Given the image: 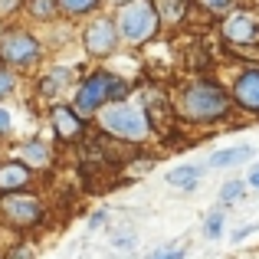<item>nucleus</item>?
Listing matches in <instances>:
<instances>
[{
	"label": "nucleus",
	"mask_w": 259,
	"mask_h": 259,
	"mask_svg": "<svg viewBox=\"0 0 259 259\" xmlns=\"http://www.w3.org/2000/svg\"><path fill=\"white\" fill-rule=\"evenodd\" d=\"M82 46L85 53H92V56H112L115 50H118V30H115V20H92V23L85 26L82 33Z\"/></svg>",
	"instance_id": "nucleus-7"
},
{
	"label": "nucleus",
	"mask_w": 259,
	"mask_h": 259,
	"mask_svg": "<svg viewBox=\"0 0 259 259\" xmlns=\"http://www.w3.org/2000/svg\"><path fill=\"white\" fill-rule=\"evenodd\" d=\"M246 184H249V187H253V190H259V164L253 167V171H249V177H246Z\"/></svg>",
	"instance_id": "nucleus-27"
},
{
	"label": "nucleus",
	"mask_w": 259,
	"mask_h": 259,
	"mask_svg": "<svg viewBox=\"0 0 259 259\" xmlns=\"http://www.w3.org/2000/svg\"><path fill=\"white\" fill-rule=\"evenodd\" d=\"M243 190H246V181H227L220 187V203H233L243 197Z\"/></svg>",
	"instance_id": "nucleus-20"
},
{
	"label": "nucleus",
	"mask_w": 259,
	"mask_h": 259,
	"mask_svg": "<svg viewBox=\"0 0 259 259\" xmlns=\"http://www.w3.org/2000/svg\"><path fill=\"white\" fill-rule=\"evenodd\" d=\"M69 82H72V72H69V69H53L50 76L43 79V85H39V92H43L46 99H56V95H59V89H66Z\"/></svg>",
	"instance_id": "nucleus-16"
},
{
	"label": "nucleus",
	"mask_w": 259,
	"mask_h": 259,
	"mask_svg": "<svg viewBox=\"0 0 259 259\" xmlns=\"http://www.w3.org/2000/svg\"><path fill=\"white\" fill-rule=\"evenodd\" d=\"M223 223H227V210L223 207L210 210V213L203 217V236H207V240H217V236L223 233Z\"/></svg>",
	"instance_id": "nucleus-17"
},
{
	"label": "nucleus",
	"mask_w": 259,
	"mask_h": 259,
	"mask_svg": "<svg viewBox=\"0 0 259 259\" xmlns=\"http://www.w3.org/2000/svg\"><path fill=\"white\" fill-rule=\"evenodd\" d=\"M0 259H36V249L30 243H17V246H10L7 256H0Z\"/></svg>",
	"instance_id": "nucleus-21"
},
{
	"label": "nucleus",
	"mask_w": 259,
	"mask_h": 259,
	"mask_svg": "<svg viewBox=\"0 0 259 259\" xmlns=\"http://www.w3.org/2000/svg\"><path fill=\"white\" fill-rule=\"evenodd\" d=\"M36 59H39V43H36L33 33L20 30V26L0 33V63L4 66L26 69V66H33Z\"/></svg>",
	"instance_id": "nucleus-6"
},
{
	"label": "nucleus",
	"mask_w": 259,
	"mask_h": 259,
	"mask_svg": "<svg viewBox=\"0 0 259 259\" xmlns=\"http://www.w3.org/2000/svg\"><path fill=\"white\" fill-rule=\"evenodd\" d=\"M200 177H203L200 164H181V167H174V171L167 174V184H171L174 190H194Z\"/></svg>",
	"instance_id": "nucleus-13"
},
{
	"label": "nucleus",
	"mask_w": 259,
	"mask_h": 259,
	"mask_svg": "<svg viewBox=\"0 0 259 259\" xmlns=\"http://www.w3.org/2000/svg\"><path fill=\"white\" fill-rule=\"evenodd\" d=\"M161 20L154 13L151 0H135V4H121L118 20H115V30H118V39L125 43H148V39L158 33Z\"/></svg>",
	"instance_id": "nucleus-3"
},
{
	"label": "nucleus",
	"mask_w": 259,
	"mask_h": 259,
	"mask_svg": "<svg viewBox=\"0 0 259 259\" xmlns=\"http://www.w3.org/2000/svg\"><path fill=\"white\" fill-rule=\"evenodd\" d=\"M46 207L39 197L26 194H0V227L13 230V233H23V230H33L39 220H43Z\"/></svg>",
	"instance_id": "nucleus-4"
},
{
	"label": "nucleus",
	"mask_w": 259,
	"mask_h": 259,
	"mask_svg": "<svg viewBox=\"0 0 259 259\" xmlns=\"http://www.w3.org/2000/svg\"><path fill=\"white\" fill-rule=\"evenodd\" d=\"M13 85H17V76H13L10 69H4V66H0V99L13 92Z\"/></svg>",
	"instance_id": "nucleus-22"
},
{
	"label": "nucleus",
	"mask_w": 259,
	"mask_h": 259,
	"mask_svg": "<svg viewBox=\"0 0 259 259\" xmlns=\"http://www.w3.org/2000/svg\"><path fill=\"white\" fill-rule=\"evenodd\" d=\"M10 128H13V118H10V112L0 105V138H7V135H10Z\"/></svg>",
	"instance_id": "nucleus-24"
},
{
	"label": "nucleus",
	"mask_w": 259,
	"mask_h": 259,
	"mask_svg": "<svg viewBox=\"0 0 259 259\" xmlns=\"http://www.w3.org/2000/svg\"><path fill=\"white\" fill-rule=\"evenodd\" d=\"M112 85H115V76L105 69H95L79 82L76 95H72V108L79 115H99V108H105L112 102Z\"/></svg>",
	"instance_id": "nucleus-5"
},
{
	"label": "nucleus",
	"mask_w": 259,
	"mask_h": 259,
	"mask_svg": "<svg viewBox=\"0 0 259 259\" xmlns=\"http://www.w3.org/2000/svg\"><path fill=\"white\" fill-rule=\"evenodd\" d=\"M223 36L236 46H249V43L259 39V23L249 13H230V17L223 20Z\"/></svg>",
	"instance_id": "nucleus-10"
},
{
	"label": "nucleus",
	"mask_w": 259,
	"mask_h": 259,
	"mask_svg": "<svg viewBox=\"0 0 259 259\" xmlns=\"http://www.w3.org/2000/svg\"><path fill=\"white\" fill-rule=\"evenodd\" d=\"M33 184V171L20 161H4L0 164V194H20Z\"/></svg>",
	"instance_id": "nucleus-12"
},
{
	"label": "nucleus",
	"mask_w": 259,
	"mask_h": 259,
	"mask_svg": "<svg viewBox=\"0 0 259 259\" xmlns=\"http://www.w3.org/2000/svg\"><path fill=\"white\" fill-rule=\"evenodd\" d=\"M154 13H158L161 23H177V20L184 17V7H187V0H151Z\"/></svg>",
	"instance_id": "nucleus-15"
},
{
	"label": "nucleus",
	"mask_w": 259,
	"mask_h": 259,
	"mask_svg": "<svg viewBox=\"0 0 259 259\" xmlns=\"http://www.w3.org/2000/svg\"><path fill=\"white\" fill-rule=\"evenodd\" d=\"M118 4H128V0H118Z\"/></svg>",
	"instance_id": "nucleus-29"
},
{
	"label": "nucleus",
	"mask_w": 259,
	"mask_h": 259,
	"mask_svg": "<svg viewBox=\"0 0 259 259\" xmlns=\"http://www.w3.org/2000/svg\"><path fill=\"white\" fill-rule=\"evenodd\" d=\"M151 259H184V246H164V249H158Z\"/></svg>",
	"instance_id": "nucleus-23"
},
{
	"label": "nucleus",
	"mask_w": 259,
	"mask_h": 259,
	"mask_svg": "<svg viewBox=\"0 0 259 259\" xmlns=\"http://www.w3.org/2000/svg\"><path fill=\"white\" fill-rule=\"evenodd\" d=\"M50 121H53V128H56V135L63 141H79L85 135L82 115H79L72 105H66V102H53L50 105Z\"/></svg>",
	"instance_id": "nucleus-8"
},
{
	"label": "nucleus",
	"mask_w": 259,
	"mask_h": 259,
	"mask_svg": "<svg viewBox=\"0 0 259 259\" xmlns=\"http://www.w3.org/2000/svg\"><path fill=\"white\" fill-rule=\"evenodd\" d=\"M230 102L259 115V66H249V69L240 72V79L233 82V99Z\"/></svg>",
	"instance_id": "nucleus-9"
},
{
	"label": "nucleus",
	"mask_w": 259,
	"mask_h": 259,
	"mask_svg": "<svg viewBox=\"0 0 259 259\" xmlns=\"http://www.w3.org/2000/svg\"><path fill=\"white\" fill-rule=\"evenodd\" d=\"M99 125L105 135L128 141V145H141L151 135L148 115L138 105H132V102H108L105 108H99Z\"/></svg>",
	"instance_id": "nucleus-2"
},
{
	"label": "nucleus",
	"mask_w": 259,
	"mask_h": 259,
	"mask_svg": "<svg viewBox=\"0 0 259 259\" xmlns=\"http://www.w3.org/2000/svg\"><path fill=\"white\" fill-rule=\"evenodd\" d=\"M174 115H181L184 121H220L230 115V95L213 82H190L177 92V99L171 102Z\"/></svg>",
	"instance_id": "nucleus-1"
},
{
	"label": "nucleus",
	"mask_w": 259,
	"mask_h": 259,
	"mask_svg": "<svg viewBox=\"0 0 259 259\" xmlns=\"http://www.w3.org/2000/svg\"><path fill=\"white\" fill-rule=\"evenodd\" d=\"M230 4H233V0H203V7H207V10H213V13L230 10Z\"/></svg>",
	"instance_id": "nucleus-26"
},
{
	"label": "nucleus",
	"mask_w": 259,
	"mask_h": 259,
	"mask_svg": "<svg viewBox=\"0 0 259 259\" xmlns=\"http://www.w3.org/2000/svg\"><path fill=\"white\" fill-rule=\"evenodd\" d=\"M99 223H105V210H99V213L89 217V227H99Z\"/></svg>",
	"instance_id": "nucleus-28"
},
{
	"label": "nucleus",
	"mask_w": 259,
	"mask_h": 259,
	"mask_svg": "<svg viewBox=\"0 0 259 259\" xmlns=\"http://www.w3.org/2000/svg\"><path fill=\"white\" fill-rule=\"evenodd\" d=\"M30 13L36 20H53L59 13V7H56V0H30Z\"/></svg>",
	"instance_id": "nucleus-19"
},
{
	"label": "nucleus",
	"mask_w": 259,
	"mask_h": 259,
	"mask_svg": "<svg viewBox=\"0 0 259 259\" xmlns=\"http://www.w3.org/2000/svg\"><path fill=\"white\" fill-rule=\"evenodd\" d=\"M253 158V148L240 145V148H227V151H217L213 158L207 161L210 167H233V164H243V161Z\"/></svg>",
	"instance_id": "nucleus-14"
},
{
	"label": "nucleus",
	"mask_w": 259,
	"mask_h": 259,
	"mask_svg": "<svg viewBox=\"0 0 259 259\" xmlns=\"http://www.w3.org/2000/svg\"><path fill=\"white\" fill-rule=\"evenodd\" d=\"M23 7V0H0V17H10Z\"/></svg>",
	"instance_id": "nucleus-25"
},
{
	"label": "nucleus",
	"mask_w": 259,
	"mask_h": 259,
	"mask_svg": "<svg viewBox=\"0 0 259 259\" xmlns=\"http://www.w3.org/2000/svg\"><path fill=\"white\" fill-rule=\"evenodd\" d=\"M56 7L66 17H82V13H92L99 7V0H56Z\"/></svg>",
	"instance_id": "nucleus-18"
},
{
	"label": "nucleus",
	"mask_w": 259,
	"mask_h": 259,
	"mask_svg": "<svg viewBox=\"0 0 259 259\" xmlns=\"http://www.w3.org/2000/svg\"><path fill=\"white\" fill-rule=\"evenodd\" d=\"M17 161L26 164L30 171H43V167L53 164V148L46 145L43 138H30V141H23V145L17 148Z\"/></svg>",
	"instance_id": "nucleus-11"
}]
</instances>
